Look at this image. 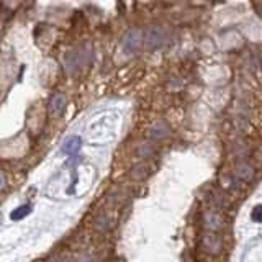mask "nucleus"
I'll use <instances>...</instances> for the list:
<instances>
[{"instance_id": "obj_1", "label": "nucleus", "mask_w": 262, "mask_h": 262, "mask_svg": "<svg viewBox=\"0 0 262 262\" xmlns=\"http://www.w3.org/2000/svg\"><path fill=\"white\" fill-rule=\"evenodd\" d=\"M143 40H144L143 31L140 30V28H131V30H128L125 33V36H123V41H121L123 49H125L128 54H133L141 48Z\"/></svg>"}, {"instance_id": "obj_2", "label": "nucleus", "mask_w": 262, "mask_h": 262, "mask_svg": "<svg viewBox=\"0 0 262 262\" xmlns=\"http://www.w3.org/2000/svg\"><path fill=\"white\" fill-rule=\"evenodd\" d=\"M90 61V53H87V51H72V53L68 54L66 57V68H68V72L71 74H74L76 71L82 69L84 66H87Z\"/></svg>"}, {"instance_id": "obj_3", "label": "nucleus", "mask_w": 262, "mask_h": 262, "mask_svg": "<svg viewBox=\"0 0 262 262\" xmlns=\"http://www.w3.org/2000/svg\"><path fill=\"white\" fill-rule=\"evenodd\" d=\"M144 40H146L148 49H157L166 43V33L161 26H149Z\"/></svg>"}, {"instance_id": "obj_4", "label": "nucleus", "mask_w": 262, "mask_h": 262, "mask_svg": "<svg viewBox=\"0 0 262 262\" xmlns=\"http://www.w3.org/2000/svg\"><path fill=\"white\" fill-rule=\"evenodd\" d=\"M202 244H203V251L208 252L210 256H218L223 249V243L216 233H207V235H203Z\"/></svg>"}, {"instance_id": "obj_5", "label": "nucleus", "mask_w": 262, "mask_h": 262, "mask_svg": "<svg viewBox=\"0 0 262 262\" xmlns=\"http://www.w3.org/2000/svg\"><path fill=\"white\" fill-rule=\"evenodd\" d=\"M66 105H68V99H66L64 93H56V95L51 97L49 100V113L51 116H61L66 110Z\"/></svg>"}, {"instance_id": "obj_6", "label": "nucleus", "mask_w": 262, "mask_h": 262, "mask_svg": "<svg viewBox=\"0 0 262 262\" xmlns=\"http://www.w3.org/2000/svg\"><path fill=\"white\" fill-rule=\"evenodd\" d=\"M81 146H82L81 138H79V136H69V138H66V140H64L61 151L68 156H74L76 152L81 149Z\"/></svg>"}, {"instance_id": "obj_7", "label": "nucleus", "mask_w": 262, "mask_h": 262, "mask_svg": "<svg viewBox=\"0 0 262 262\" xmlns=\"http://www.w3.org/2000/svg\"><path fill=\"white\" fill-rule=\"evenodd\" d=\"M151 172H152V164L151 162H140V164H136L133 169H131L129 176H131V179H135V180H143V179H146Z\"/></svg>"}, {"instance_id": "obj_8", "label": "nucleus", "mask_w": 262, "mask_h": 262, "mask_svg": "<svg viewBox=\"0 0 262 262\" xmlns=\"http://www.w3.org/2000/svg\"><path fill=\"white\" fill-rule=\"evenodd\" d=\"M235 174L241 182H249L254 177V169H252V166H249L247 162H241L236 166Z\"/></svg>"}, {"instance_id": "obj_9", "label": "nucleus", "mask_w": 262, "mask_h": 262, "mask_svg": "<svg viewBox=\"0 0 262 262\" xmlns=\"http://www.w3.org/2000/svg\"><path fill=\"white\" fill-rule=\"evenodd\" d=\"M205 220H207V228L212 230V233L223 226V218L218 213H208Z\"/></svg>"}, {"instance_id": "obj_10", "label": "nucleus", "mask_w": 262, "mask_h": 262, "mask_svg": "<svg viewBox=\"0 0 262 262\" xmlns=\"http://www.w3.org/2000/svg\"><path fill=\"white\" fill-rule=\"evenodd\" d=\"M31 213V207L30 205H21L18 208H15L13 212L10 213V220L13 221H18V220H23L25 216H28Z\"/></svg>"}, {"instance_id": "obj_11", "label": "nucleus", "mask_w": 262, "mask_h": 262, "mask_svg": "<svg viewBox=\"0 0 262 262\" xmlns=\"http://www.w3.org/2000/svg\"><path fill=\"white\" fill-rule=\"evenodd\" d=\"M149 135L152 138H164L166 135H169V131H167V126L164 125V123H157V125L151 129Z\"/></svg>"}, {"instance_id": "obj_12", "label": "nucleus", "mask_w": 262, "mask_h": 262, "mask_svg": "<svg viewBox=\"0 0 262 262\" xmlns=\"http://www.w3.org/2000/svg\"><path fill=\"white\" fill-rule=\"evenodd\" d=\"M251 216H252V220H254V221L262 223V205H257L256 208H254V210H252V213H251Z\"/></svg>"}, {"instance_id": "obj_13", "label": "nucleus", "mask_w": 262, "mask_h": 262, "mask_svg": "<svg viewBox=\"0 0 262 262\" xmlns=\"http://www.w3.org/2000/svg\"><path fill=\"white\" fill-rule=\"evenodd\" d=\"M4 185H5V177H4V174L0 172V188H4Z\"/></svg>"}, {"instance_id": "obj_14", "label": "nucleus", "mask_w": 262, "mask_h": 262, "mask_svg": "<svg viewBox=\"0 0 262 262\" xmlns=\"http://www.w3.org/2000/svg\"><path fill=\"white\" fill-rule=\"evenodd\" d=\"M260 64H262V62H260ZM260 68H262V66H260Z\"/></svg>"}]
</instances>
